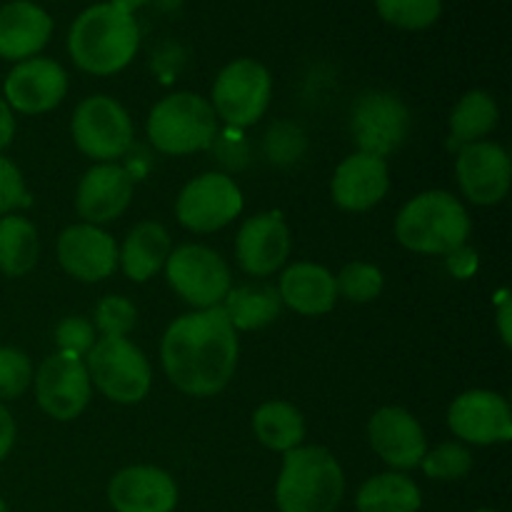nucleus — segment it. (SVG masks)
<instances>
[{
  "mask_svg": "<svg viewBox=\"0 0 512 512\" xmlns=\"http://www.w3.org/2000/svg\"><path fill=\"white\" fill-rule=\"evenodd\" d=\"M163 368L170 383L195 398L220 393L238 365V335L223 305L180 315L165 330Z\"/></svg>",
  "mask_w": 512,
  "mask_h": 512,
  "instance_id": "obj_1",
  "label": "nucleus"
},
{
  "mask_svg": "<svg viewBox=\"0 0 512 512\" xmlns=\"http://www.w3.org/2000/svg\"><path fill=\"white\" fill-rule=\"evenodd\" d=\"M140 30L133 13L113 3H98L78 15L68 35L70 58L80 70L113 75L135 58Z\"/></svg>",
  "mask_w": 512,
  "mask_h": 512,
  "instance_id": "obj_2",
  "label": "nucleus"
},
{
  "mask_svg": "<svg viewBox=\"0 0 512 512\" xmlns=\"http://www.w3.org/2000/svg\"><path fill=\"white\" fill-rule=\"evenodd\" d=\"M343 493V468L328 448L310 445L285 453L275 485L280 512H335Z\"/></svg>",
  "mask_w": 512,
  "mask_h": 512,
  "instance_id": "obj_3",
  "label": "nucleus"
},
{
  "mask_svg": "<svg viewBox=\"0 0 512 512\" xmlns=\"http://www.w3.org/2000/svg\"><path fill=\"white\" fill-rule=\"evenodd\" d=\"M395 235L413 253L450 255L468 243V210L445 190H428L403 205Z\"/></svg>",
  "mask_w": 512,
  "mask_h": 512,
  "instance_id": "obj_4",
  "label": "nucleus"
},
{
  "mask_svg": "<svg viewBox=\"0 0 512 512\" xmlns=\"http://www.w3.org/2000/svg\"><path fill=\"white\" fill-rule=\"evenodd\" d=\"M213 105L195 93H173L148 115V138L160 153L190 155L213 145L218 130Z\"/></svg>",
  "mask_w": 512,
  "mask_h": 512,
  "instance_id": "obj_5",
  "label": "nucleus"
},
{
  "mask_svg": "<svg viewBox=\"0 0 512 512\" xmlns=\"http://www.w3.org/2000/svg\"><path fill=\"white\" fill-rule=\"evenodd\" d=\"M90 380L113 403L133 405L148 395L153 373L148 358L128 338H100L85 355Z\"/></svg>",
  "mask_w": 512,
  "mask_h": 512,
  "instance_id": "obj_6",
  "label": "nucleus"
},
{
  "mask_svg": "<svg viewBox=\"0 0 512 512\" xmlns=\"http://www.w3.org/2000/svg\"><path fill=\"white\" fill-rule=\"evenodd\" d=\"M273 78L258 60L240 58L220 70L213 85L215 115L235 128H248L258 123L270 105Z\"/></svg>",
  "mask_w": 512,
  "mask_h": 512,
  "instance_id": "obj_7",
  "label": "nucleus"
},
{
  "mask_svg": "<svg viewBox=\"0 0 512 512\" xmlns=\"http://www.w3.org/2000/svg\"><path fill=\"white\" fill-rule=\"evenodd\" d=\"M75 145L88 158L115 163L133 145V120L118 100L108 95L85 98L73 115Z\"/></svg>",
  "mask_w": 512,
  "mask_h": 512,
  "instance_id": "obj_8",
  "label": "nucleus"
},
{
  "mask_svg": "<svg viewBox=\"0 0 512 512\" xmlns=\"http://www.w3.org/2000/svg\"><path fill=\"white\" fill-rule=\"evenodd\" d=\"M168 283L185 303L215 308L230 293V270L215 250L205 245H180L165 260Z\"/></svg>",
  "mask_w": 512,
  "mask_h": 512,
  "instance_id": "obj_9",
  "label": "nucleus"
},
{
  "mask_svg": "<svg viewBox=\"0 0 512 512\" xmlns=\"http://www.w3.org/2000/svg\"><path fill=\"white\" fill-rule=\"evenodd\" d=\"M243 210V193L233 178L205 173L190 180L178 195L175 215L193 233H213L233 223Z\"/></svg>",
  "mask_w": 512,
  "mask_h": 512,
  "instance_id": "obj_10",
  "label": "nucleus"
},
{
  "mask_svg": "<svg viewBox=\"0 0 512 512\" xmlns=\"http://www.w3.org/2000/svg\"><path fill=\"white\" fill-rule=\"evenodd\" d=\"M350 128L360 153L385 160L408 138L410 110L393 93H365L355 103Z\"/></svg>",
  "mask_w": 512,
  "mask_h": 512,
  "instance_id": "obj_11",
  "label": "nucleus"
},
{
  "mask_svg": "<svg viewBox=\"0 0 512 512\" xmlns=\"http://www.w3.org/2000/svg\"><path fill=\"white\" fill-rule=\"evenodd\" d=\"M35 395L50 418L73 420L88 408L90 375L80 358L68 353H55L45 358L35 375Z\"/></svg>",
  "mask_w": 512,
  "mask_h": 512,
  "instance_id": "obj_12",
  "label": "nucleus"
},
{
  "mask_svg": "<svg viewBox=\"0 0 512 512\" xmlns=\"http://www.w3.org/2000/svg\"><path fill=\"white\" fill-rule=\"evenodd\" d=\"M448 425L460 440L495 445L512 440V410L508 400L490 390H468L448 410Z\"/></svg>",
  "mask_w": 512,
  "mask_h": 512,
  "instance_id": "obj_13",
  "label": "nucleus"
},
{
  "mask_svg": "<svg viewBox=\"0 0 512 512\" xmlns=\"http://www.w3.org/2000/svg\"><path fill=\"white\" fill-rule=\"evenodd\" d=\"M455 170H458L460 188L470 203L495 205L508 195L512 165L503 145L488 140L463 145Z\"/></svg>",
  "mask_w": 512,
  "mask_h": 512,
  "instance_id": "obj_14",
  "label": "nucleus"
},
{
  "mask_svg": "<svg viewBox=\"0 0 512 512\" xmlns=\"http://www.w3.org/2000/svg\"><path fill=\"white\" fill-rule=\"evenodd\" d=\"M68 93V75L55 60L28 58L5 78V103L25 115L48 113Z\"/></svg>",
  "mask_w": 512,
  "mask_h": 512,
  "instance_id": "obj_15",
  "label": "nucleus"
},
{
  "mask_svg": "<svg viewBox=\"0 0 512 512\" xmlns=\"http://www.w3.org/2000/svg\"><path fill=\"white\" fill-rule=\"evenodd\" d=\"M58 260L63 270L83 283H98L118 268V245L98 225H70L58 238Z\"/></svg>",
  "mask_w": 512,
  "mask_h": 512,
  "instance_id": "obj_16",
  "label": "nucleus"
},
{
  "mask_svg": "<svg viewBox=\"0 0 512 512\" xmlns=\"http://www.w3.org/2000/svg\"><path fill=\"white\" fill-rule=\"evenodd\" d=\"M290 230L278 213H260L253 215L238 230L235 240V258L240 268L248 275L275 273L290 255Z\"/></svg>",
  "mask_w": 512,
  "mask_h": 512,
  "instance_id": "obj_17",
  "label": "nucleus"
},
{
  "mask_svg": "<svg viewBox=\"0 0 512 512\" xmlns=\"http://www.w3.org/2000/svg\"><path fill=\"white\" fill-rule=\"evenodd\" d=\"M133 200V178L118 163H98L83 175L75 195L78 215L88 225L120 218Z\"/></svg>",
  "mask_w": 512,
  "mask_h": 512,
  "instance_id": "obj_18",
  "label": "nucleus"
},
{
  "mask_svg": "<svg viewBox=\"0 0 512 512\" xmlns=\"http://www.w3.org/2000/svg\"><path fill=\"white\" fill-rule=\"evenodd\" d=\"M368 438L375 453L395 470L418 468L428 453L423 428L413 413L403 408H380L370 418Z\"/></svg>",
  "mask_w": 512,
  "mask_h": 512,
  "instance_id": "obj_19",
  "label": "nucleus"
},
{
  "mask_svg": "<svg viewBox=\"0 0 512 512\" xmlns=\"http://www.w3.org/2000/svg\"><path fill=\"white\" fill-rule=\"evenodd\" d=\"M108 500L118 512H173L178 505V485L165 470L133 465L110 480Z\"/></svg>",
  "mask_w": 512,
  "mask_h": 512,
  "instance_id": "obj_20",
  "label": "nucleus"
},
{
  "mask_svg": "<svg viewBox=\"0 0 512 512\" xmlns=\"http://www.w3.org/2000/svg\"><path fill=\"white\" fill-rule=\"evenodd\" d=\"M390 188L388 163L368 153H355L338 165L333 175L335 203L350 213H363L378 205Z\"/></svg>",
  "mask_w": 512,
  "mask_h": 512,
  "instance_id": "obj_21",
  "label": "nucleus"
},
{
  "mask_svg": "<svg viewBox=\"0 0 512 512\" xmlns=\"http://www.w3.org/2000/svg\"><path fill=\"white\" fill-rule=\"evenodd\" d=\"M53 20L30 0H13L0 8V58L28 60L45 48Z\"/></svg>",
  "mask_w": 512,
  "mask_h": 512,
  "instance_id": "obj_22",
  "label": "nucleus"
},
{
  "mask_svg": "<svg viewBox=\"0 0 512 512\" xmlns=\"http://www.w3.org/2000/svg\"><path fill=\"white\" fill-rule=\"evenodd\" d=\"M280 300L300 315H323L338 300L335 278L328 268L315 263H295L280 278Z\"/></svg>",
  "mask_w": 512,
  "mask_h": 512,
  "instance_id": "obj_23",
  "label": "nucleus"
},
{
  "mask_svg": "<svg viewBox=\"0 0 512 512\" xmlns=\"http://www.w3.org/2000/svg\"><path fill=\"white\" fill-rule=\"evenodd\" d=\"M170 255V238L160 223H140L125 238L118 260L123 273L135 283H145L165 265Z\"/></svg>",
  "mask_w": 512,
  "mask_h": 512,
  "instance_id": "obj_24",
  "label": "nucleus"
},
{
  "mask_svg": "<svg viewBox=\"0 0 512 512\" xmlns=\"http://www.w3.org/2000/svg\"><path fill=\"white\" fill-rule=\"evenodd\" d=\"M420 488L403 473H383L358 490V512H418Z\"/></svg>",
  "mask_w": 512,
  "mask_h": 512,
  "instance_id": "obj_25",
  "label": "nucleus"
},
{
  "mask_svg": "<svg viewBox=\"0 0 512 512\" xmlns=\"http://www.w3.org/2000/svg\"><path fill=\"white\" fill-rule=\"evenodd\" d=\"M255 438L270 450L288 453V450L300 448L305 438V420L298 408H293L285 400H270L255 410L253 418Z\"/></svg>",
  "mask_w": 512,
  "mask_h": 512,
  "instance_id": "obj_26",
  "label": "nucleus"
},
{
  "mask_svg": "<svg viewBox=\"0 0 512 512\" xmlns=\"http://www.w3.org/2000/svg\"><path fill=\"white\" fill-rule=\"evenodd\" d=\"M283 300L273 285H245L225 295L223 310L235 330H258L280 315Z\"/></svg>",
  "mask_w": 512,
  "mask_h": 512,
  "instance_id": "obj_27",
  "label": "nucleus"
},
{
  "mask_svg": "<svg viewBox=\"0 0 512 512\" xmlns=\"http://www.w3.org/2000/svg\"><path fill=\"white\" fill-rule=\"evenodd\" d=\"M38 263V230L20 215L0 218V270L20 278Z\"/></svg>",
  "mask_w": 512,
  "mask_h": 512,
  "instance_id": "obj_28",
  "label": "nucleus"
},
{
  "mask_svg": "<svg viewBox=\"0 0 512 512\" xmlns=\"http://www.w3.org/2000/svg\"><path fill=\"white\" fill-rule=\"evenodd\" d=\"M498 118L500 110L493 95L485 93V90H470L450 113V133H453L455 143L460 145L478 143L480 138L493 133Z\"/></svg>",
  "mask_w": 512,
  "mask_h": 512,
  "instance_id": "obj_29",
  "label": "nucleus"
},
{
  "mask_svg": "<svg viewBox=\"0 0 512 512\" xmlns=\"http://www.w3.org/2000/svg\"><path fill=\"white\" fill-rule=\"evenodd\" d=\"M378 13L385 23L403 30L430 28L440 18V0H375Z\"/></svg>",
  "mask_w": 512,
  "mask_h": 512,
  "instance_id": "obj_30",
  "label": "nucleus"
},
{
  "mask_svg": "<svg viewBox=\"0 0 512 512\" xmlns=\"http://www.w3.org/2000/svg\"><path fill=\"white\" fill-rule=\"evenodd\" d=\"M425 475L433 480H460L473 468V455L460 443H443L435 450H428L420 460Z\"/></svg>",
  "mask_w": 512,
  "mask_h": 512,
  "instance_id": "obj_31",
  "label": "nucleus"
},
{
  "mask_svg": "<svg viewBox=\"0 0 512 512\" xmlns=\"http://www.w3.org/2000/svg\"><path fill=\"white\" fill-rule=\"evenodd\" d=\"M335 288L353 303H370L383 290V273L370 263H350L335 278Z\"/></svg>",
  "mask_w": 512,
  "mask_h": 512,
  "instance_id": "obj_32",
  "label": "nucleus"
},
{
  "mask_svg": "<svg viewBox=\"0 0 512 512\" xmlns=\"http://www.w3.org/2000/svg\"><path fill=\"white\" fill-rule=\"evenodd\" d=\"M138 310L123 295H108L95 308V328L103 333V338H125L135 328Z\"/></svg>",
  "mask_w": 512,
  "mask_h": 512,
  "instance_id": "obj_33",
  "label": "nucleus"
},
{
  "mask_svg": "<svg viewBox=\"0 0 512 512\" xmlns=\"http://www.w3.org/2000/svg\"><path fill=\"white\" fill-rule=\"evenodd\" d=\"M33 380L28 355L15 348H0V400H13L28 390Z\"/></svg>",
  "mask_w": 512,
  "mask_h": 512,
  "instance_id": "obj_34",
  "label": "nucleus"
},
{
  "mask_svg": "<svg viewBox=\"0 0 512 512\" xmlns=\"http://www.w3.org/2000/svg\"><path fill=\"white\" fill-rule=\"evenodd\" d=\"M55 343H58V353L75 355V358H85L90 348L95 345V328L80 315H70L63 323L55 328Z\"/></svg>",
  "mask_w": 512,
  "mask_h": 512,
  "instance_id": "obj_35",
  "label": "nucleus"
},
{
  "mask_svg": "<svg viewBox=\"0 0 512 512\" xmlns=\"http://www.w3.org/2000/svg\"><path fill=\"white\" fill-rule=\"evenodd\" d=\"M20 205H28V193L20 170L0 155V215L13 213Z\"/></svg>",
  "mask_w": 512,
  "mask_h": 512,
  "instance_id": "obj_36",
  "label": "nucleus"
},
{
  "mask_svg": "<svg viewBox=\"0 0 512 512\" xmlns=\"http://www.w3.org/2000/svg\"><path fill=\"white\" fill-rule=\"evenodd\" d=\"M448 268L453 270L458 278H468V275H473L475 268H478V255H475V250H468L463 245V248H458L455 253L448 255Z\"/></svg>",
  "mask_w": 512,
  "mask_h": 512,
  "instance_id": "obj_37",
  "label": "nucleus"
},
{
  "mask_svg": "<svg viewBox=\"0 0 512 512\" xmlns=\"http://www.w3.org/2000/svg\"><path fill=\"white\" fill-rule=\"evenodd\" d=\"M15 443V420L8 410L0 405V463L8 458V453L13 450Z\"/></svg>",
  "mask_w": 512,
  "mask_h": 512,
  "instance_id": "obj_38",
  "label": "nucleus"
},
{
  "mask_svg": "<svg viewBox=\"0 0 512 512\" xmlns=\"http://www.w3.org/2000/svg\"><path fill=\"white\" fill-rule=\"evenodd\" d=\"M15 135V118H13V110L10 105L0 98V150L8 148L10 140Z\"/></svg>",
  "mask_w": 512,
  "mask_h": 512,
  "instance_id": "obj_39",
  "label": "nucleus"
},
{
  "mask_svg": "<svg viewBox=\"0 0 512 512\" xmlns=\"http://www.w3.org/2000/svg\"><path fill=\"white\" fill-rule=\"evenodd\" d=\"M510 318H512V300L503 298V303H500V308H498V328H500V335H503V343L508 345V348L512 345Z\"/></svg>",
  "mask_w": 512,
  "mask_h": 512,
  "instance_id": "obj_40",
  "label": "nucleus"
},
{
  "mask_svg": "<svg viewBox=\"0 0 512 512\" xmlns=\"http://www.w3.org/2000/svg\"><path fill=\"white\" fill-rule=\"evenodd\" d=\"M110 3L118 5V8H123L125 13H133V10L143 8V5L148 3V0H110Z\"/></svg>",
  "mask_w": 512,
  "mask_h": 512,
  "instance_id": "obj_41",
  "label": "nucleus"
},
{
  "mask_svg": "<svg viewBox=\"0 0 512 512\" xmlns=\"http://www.w3.org/2000/svg\"><path fill=\"white\" fill-rule=\"evenodd\" d=\"M0 512H8V505L3 503V498H0Z\"/></svg>",
  "mask_w": 512,
  "mask_h": 512,
  "instance_id": "obj_42",
  "label": "nucleus"
},
{
  "mask_svg": "<svg viewBox=\"0 0 512 512\" xmlns=\"http://www.w3.org/2000/svg\"><path fill=\"white\" fill-rule=\"evenodd\" d=\"M475 512H495V510H475Z\"/></svg>",
  "mask_w": 512,
  "mask_h": 512,
  "instance_id": "obj_43",
  "label": "nucleus"
}]
</instances>
